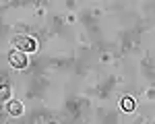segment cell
I'll list each match as a JSON object with an SVG mask.
<instances>
[{"label": "cell", "mask_w": 155, "mask_h": 124, "mask_svg": "<svg viewBox=\"0 0 155 124\" xmlns=\"http://www.w3.org/2000/svg\"><path fill=\"white\" fill-rule=\"evenodd\" d=\"M15 46L19 48V52H35L37 44L33 37H27V35H21L15 39Z\"/></svg>", "instance_id": "obj_1"}, {"label": "cell", "mask_w": 155, "mask_h": 124, "mask_svg": "<svg viewBox=\"0 0 155 124\" xmlns=\"http://www.w3.org/2000/svg\"><path fill=\"white\" fill-rule=\"evenodd\" d=\"M11 64L15 68H25L27 66V56L23 52H12L11 54Z\"/></svg>", "instance_id": "obj_2"}, {"label": "cell", "mask_w": 155, "mask_h": 124, "mask_svg": "<svg viewBox=\"0 0 155 124\" xmlns=\"http://www.w3.org/2000/svg\"><path fill=\"white\" fill-rule=\"evenodd\" d=\"M8 112H11L12 116H19V114L23 112V103H21V101H15V99L8 101Z\"/></svg>", "instance_id": "obj_3"}, {"label": "cell", "mask_w": 155, "mask_h": 124, "mask_svg": "<svg viewBox=\"0 0 155 124\" xmlns=\"http://www.w3.org/2000/svg\"><path fill=\"white\" fill-rule=\"evenodd\" d=\"M134 106H137V103H134V99H132V97H124V99H122V110H124V112H132V110H134Z\"/></svg>", "instance_id": "obj_4"}, {"label": "cell", "mask_w": 155, "mask_h": 124, "mask_svg": "<svg viewBox=\"0 0 155 124\" xmlns=\"http://www.w3.org/2000/svg\"><path fill=\"white\" fill-rule=\"evenodd\" d=\"M8 93H11V91H8V87H4V89H2V97L8 99Z\"/></svg>", "instance_id": "obj_5"}]
</instances>
